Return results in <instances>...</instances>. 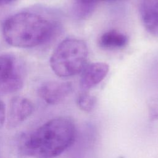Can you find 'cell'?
I'll return each instance as SVG.
<instances>
[{
	"instance_id": "1",
	"label": "cell",
	"mask_w": 158,
	"mask_h": 158,
	"mask_svg": "<svg viewBox=\"0 0 158 158\" xmlns=\"http://www.w3.org/2000/svg\"><path fill=\"white\" fill-rule=\"evenodd\" d=\"M77 130L70 118H52L29 135L22 141L25 154L35 158H54L62 154L74 143Z\"/></svg>"
},
{
	"instance_id": "2",
	"label": "cell",
	"mask_w": 158,
	"mask_h": 158,
	"mask_svg": "<svg viewBox=\"0 0 158 158\" xmlns=\"http://www.w3.org/2000/svg\"><path fill=\"white\" fill-rule=\"evenodd\" d=\"M60 30L59 23L33 12H22L8 17L3 23L2 33L10 46L28 48L52 40Z\"/></svg>"
},
{
	"instance_id": "3",
	"label": "cell",
	"mask_w": 158,
	"mask_h": 158,
	"mask_svg": "<svg viewBox=\"0 0 158 158\" xmlns=\"http://www.w3.org/2000/svg\"><path fill=\"white\" fill-rule=\"evenodd\" d=\"M88 55V47L83 40L67 38L53 51L49 60L50 66L60 77H73L84 69Z\"/></svg>"
},
{
	"instance_id": "4",
	"label": "cell",
	"mask_w": 158,
	"mask_h": 158,
	"mask_svg": "<svg viewBox=\"0 0 158 158\" xmlns=\"http://www.w3.org/2000/svg\"><path fill=\"white\" fill-rule=\"evenodd\" d=\"M23 81V72L19 60L11 54H0V94L20 90Z\"/></svg>"
},
{
	"instance_id": "5",
	"label": "cell",
	"mask_w": 158,
	"mask_h": 158,
	"mask_svg": "<svg viewBox=\"0 0 158 158\" xmlns=\"http://www.w3.org/2000/svg\"><path fill=\"white\" fill-rule=\"evenodd\" d=\"M72 91V85L70 82L50 81L40 86L38 94L45 102L54 105L64 100Z\"/></svg>"
},
{
	"instance_id": "6",
	"label": "cell",
	"mask_w": 158,
	"mask_h": 158,
	"mask_svg": "<svg viewBox=\"0 0 158 158\" xmlns=\"http://www.w3.org/2000/svg\"><path fill=\"white\" fill-rule=\"evenodd\" d=\"M34 106L28 99L17 96L11 99L9 102L7 115V125L14 127L26 120L33 113Z\"/></svg>"
},
{
	"instance_id": "7",
	"label": "cell",
	"mask_w": 158,
	"mask_h": 158,
	"mask_svg": "<svg viewBox=\"0 0 158 158\" xmlns=\"http://www.w3.org/2000/svg\"><path fill=\"white\" fill-rule=\"evenodd\" d=\"M138 11L146 31L158 37V0H139Z\"/></svg>"
},
{
	"instance_id": "8",
	"label": "cell",
	"mask_w": 158,
	"mask_h": 158,
	"mask_svg": "<svg viewBox=\"0 0 158 158\" xmlns=\"http://www.w3.org/2000/svg\"><path fill=\"white\" fill-rule=\"evenodd\" d=\"M109 70V65L104 62H94L85 67L80 79V87L82 91H88L102 81Z\"/></svg>"
},
{
	"instance_id": "9",
	"label": "cell",
	"mask_w": 158,
	"mask_h": 158,
	"mask_svg": "<svg viewBox=\"0 0 158 158\" xmlns=\"http://www.w3.org/2000/svg\"><path fill=\"white\" fill-rule=\"evenodd\" d=\"M100 47L105 49H120L128 43V38L123 33L117 30H108L100 36L99 39Z\"/></svg>"
},
{
	"instance_id": "10",
	"label": "cell",
	"mask_w": 158,
	"mask_h": 158,
	"mask_svg": "<svg viewBox=\"0 0 158 158\" xmlns=\"http://www.w3.org/2000/svg\"><path fill=\"white\" fill-rule=\"evenodd\" d=\"M96 4L73 1L72 13L78 19H85L94 11Z\"/></svg>"
},
{
	"instance_id": "11",
	"label": "cell",
	"mask_w": 158,
	"mask_h": 158,
	"mask_svg": "<svg viewBox=\"0 0 158 158\" xmlns=\"http://www.w3.org/2000/svg\"><path fill=\"white\" fill-rule=\"evenodd\" d=\"M97 102L96 98L91 95L88 91H82L77 99V103L78 107L85 112H90L96 106Z\"/></svg>"
},
{
	"instance_id": "12",
	"label": "cell",
	"mask_w": 158,
	"mask_h": 158,
	"mask_svg": "<svg viewBox=\"0 0 158 158\" xmlns=\"http://www.w3.org/2000/svg\"><path fill=\"white\" fill-rule=\"evenodd\" d=\"M149 118L158 120V98H151L148 102Z\"/></svg>"
},
{
	"instance_id": "13",
	"label": "cell",
	"mask_w": 158,
	"mask_h": 158,
	"mask_svg": "<svg viewBox=\"0 0 158 158\" xmlns=\"http://www.w3.org/2000/svg\"><path fill=\"white\" fill-rule=\"evenodd\" d=\"M6 117V110L4 102L0 99V129L3 126Z\"/></svg>"
},
{
	"instance_id": "14",
	"label": "cell",
	"mask_w": 158,
	"mask_h": 158,
	"mask_svg": "<svg viewBox=\"0 0 158 158\" xmlns=\"http://www.w3.org/2000/svg\"><path fill=\"white\" fill-rule=\"evenodd\" d=\"M15 0H0V6H5L9 4Z\"/></svg>"
},
{
	"instance_id": "15",
	"label": "cell",
	"mask_w": 158,
	"mask_h": 158,
	"mask_svg": "<svg viewBox=\"0 0 158 158\" xmlns=\"http://www.w3.org/2000/svg\"><path fill=\"white\" fill-rule=\"evenodd\" d=\"M115 1V0H98L99 2H100V1Z\"/></svg>"
}]
</instances>
